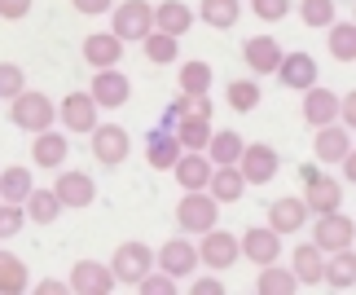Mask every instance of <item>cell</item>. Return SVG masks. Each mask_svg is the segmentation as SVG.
<instances>
[{"mask_svg":"<svg viewBox=\"0 0 356 295\" xmlns=\"http://www.w3.org/2000/svg\"><path fill=\"white\" fill-rule=\"evenodd\" d=\"M9 119H13L22 132H44V128H53V119H58V106H53L44 93L22 88L18 97L9 102Z\"/></svg>","mask_w":356,"mask_h":295,"instance_id":"cell-1","label":"cell"},{"mask_svg":"<svg viewBox=\"0 0 356 295\" xmlns=\"http://www.w3.org/2000/svg\"><path fill=\"white\" fill-rule=\"evenodd\" d=\"M299 177H304V203L308 212H334V207H343V185H339L334 177H325V172L317 164H304L299 168Z\"/></svg>","mask_w":356,"mask_h":295,"instance_id":"cell-2","label":"cell"},{"mask_svg":"<svg viewBox=\"0 0 356 295\" xmlns=\"http://www.w3.org/2000/svg\"><path fill=\"white\" fill-rule=\"evenodd\" d=\"M216 216H220V203L207 194V190H185V198L176 203V225L185 234H207Z\"/></svg>","mask_w":356,"mask_h":295,"instance_id":"cell-3","label":"cell"},{"mask_svg":"<svg viewBox=\"0 0 356 295\" xmlns=\"http://www.w3.org/2000/svg\"><path fill=\"white\" fill-rule=\"evenodd\" d=\"M111 31L128 45V40H145L154 31V5H145V0H123L115 5V26Z\"/></svg>","mask_w":356,"mask_h":295,"instance_id":"cell-4","label":"cell"},{"mask_svg":"<svg viewBox=\"0 0 356 295\" xmlns=\"http://www.w3.org/2000/svg\"><path fill=\"white\" fill-rule=\"evenodd\" d=\"M352 238H356V225H352V216H343V212H321L317 216V225H312V243H317L325 256L330 251H343V247H352Z\"/></svg>","mask_w":356,"mask_h":295,"instance_id":"cell-5","label":"cell"},{"mask_svg":"<svg viewBox=\"0 0 356 295\" xmlns=\"http://www.w3.org/2000/svg\"><path fill=\"white\" fill-rule=\"evenodd\" d=\"M88 137H92V159H97L102 168H119L123 159H128V150H132L128 128H119V124H97Z\"/></svg>","mask_w":356,"mask_h":295,"instance_id":"cell-6","label":"cell"},{"mask_svg":"<svg viewBox=\"0 0 356 295\" xmlns=\"http://www.w3.org/2000/svg\"><path fill=\"white\" fill-rule=\"evenodd\" d=\"M149 269H154V251H149L145 243H119L115 260H111V273L119 278L123 287H136Z\"/></svg>","mask_w":356,"mask_h":295,"instance_id":"cell-7","label":"cell"},{"mask_svg":"<svg viewBox=\"0 0 356 295\" xmlns=\"http://www.w3.org/2000/svg\"><path fill=\"white\" fill-rule=\"evenodd\" d=\"M277 168H282V159H277V150H273V145H264V141L242 145L238 172L246 177V185H268L273 177H277Z\"/></svg>","mask_w":356,"mask_h":295,"instance_id":"cell-8","label":"cell"},{"mask_svg":"<svg viewBox=\"0 0 356 295\" xmlns=\"http://www.w3.org/2000/svg\"><path fill=\"white\" fill-rule=\"evenodd\" d=\"M238 256H242L238 238L225 234L220 225H211V230L202 234V243H198V264H207V269H229V264H238Z\"/></svg>","mask_w":356,"mask_h":295,"instance_id":"cell-9","label":"cell"},{"mask_svg":"<svg viewBox=\"0 0 356 295\" xmlns=\"http://www.w3.org/2000/svg\"><path fill=\"white\" fill-rule=\"evenodd\" d=\"M71 287L75 295H111L119 287V278L111 273V264H97V260H75L71 269Z\"/></svg>","mask_w":356,"mask_h":295,"instance_id":"cell-10","label":"cell"},{"mask_svg":"<svg viewBox=\"0 0 356 295\" xmlns=\"http://www.w3.org/2000/svg\"><path fill=\"white\" fill-rule=\"evenodd\" d=\"M88 97L97 102V106H106V111H119V106H128V97H132V84H128V75H123V71H115V66H106V71H97V75H92V84H88Z\"/></svg>","mask_w":356,"mask_h":295,"instance_id":"cell-11","label":"cell"},{"mask_svg":"<svg viewBox=\"0 0 356 295\" xmlns=\"http://www.w3.org/2000/svg\"><path fill=\"white\" fill-rule=\"evenodd\" d=\"M159 269L168 273V278H189L198 269V247L194 243H185V238H168V243L159 247Z\"/></svg>","mask_w":356,"mask_h":295,"instance_id":"cell-12","label":"cell"},{"mask_svg":"<svg viewBox=\"0 0 356 295\" xmlns=\"http://www.w3.org/2000/svg\"><path fill=\"white\" fill-rule=\"evenodd\" d=\"M53 194H58L62 207H92V198H97V185H92L88 172H58V181H53Z\"/></svg>","mask_w":356,"mask_h":295,"instance_id":"cell-13","label":"cell"},{"mask_svg":"<svg viewBox=\"0 0 356 295\" xmlns=\"http://www.w3.org/2000/svg\"><path fill=\"white\" fill-rule=\"evenodd\" d=\"M97 111H102V106L92 102L88 93H66L58 115H62L66 132H92V128H97Z\"/></svg>","mask_w":356,"mask_h":295,"instance_id":"cell-14","label":"cell"},{"mask_svg":"<svg viewBox=\"0 0 356 295\" xmlns=\"http://www.w3.org/2000/svg\"><path fill=\"white\" fill-rule=\"evenodd\" d=\"M238 247H242V256L251 264H273L282 256V234H273L268 225H255V230H246L238 238Z\"/></svg>","mask_w":356,"mask_h":295,"instance_id":"cell-15","label":"cell"},{"mask_svg":"<svg viewBox=\"0 0 356 295\" xmlns=\"http://www.w3.org/2000/svg\"><path fill=\"white\" fill-rule=\"evenodd\" d=\"M352 150V128H343L334 119V124H321L317 137H312V154H317V164H339Z\"/></svg>","mask_w":356,"mask_h":295,"instance_id":"cell-16","label":"cell"},{"mask_svg":"<svg viewBox=\"0 0 356 295\" xmlns=\"http://www.w3.org/2000/svg\"><path fill=\"white\" fill-rule=\"evenodd\" d=\"M304 225H308V203H304V198L286 194V198H277V203H268V230L273 234L286 238V234H299Z\"/></svg>","mask_w":356,"mask_h":295,"instance_id":"cell-17","label":"cell"},{"mask_svg":"<svg viewBox=\"0 0 356 295\" xmlns=\"http://www.w3.org/2000/svg\"><path fill=\"white\" fill-rule=\"evenodd\" d=\"M277 79H282L286 88H295V93L312 88V84H317V62H312V53H282Z\"/></svg>","mask_w":356,"mask_h":295,"instance_id":"cell-18","label":"cell"},{"mask_svg":"<svg viewBox=\"0 0 356 295\" xmlns=\"http://www.w3.org/2000/svg\"><path fill=\"white\" fill-rule=\"evenodd\" d=\"M207 194L216 203H238L246 194V177L238 172V164H216L211 177H207Z\"/></svg>","mask_w":356,"mask_h":295,"instance_id":"cell-19","label":"cell"},{"mask_svg":"<svg viewBox=\"0 0 356 295\" xmlns=\"http://www.w3.org/2000/svg\"><path fill=\"white\" fill-rule=\"evenodd\" d=\"M242 58H246V66H251V75H273L277 62H282V45L273 35H251L242 45Z\"/></svg>","mask_w":356,"mask_h":295,"instance_id":"cell-20","label":"cell"},{"mask_svg":"<svg viewBox=\"0 0 356 295\" xmlns=\"http://www.w3.org/2000/svg\"><path fill=\"white\" fill-rule=\"evenodd\" d=\"M211 159L202 150H181V159L172 164L176 181H181V190H207V177H211Z\"/></svg>","mask_w":356,"mask_h":295,"instance_id":"cell-21","label":"cell"},{"mask_svg":"<svg viewBox=\"0 0 356 295\" xmlns=\"http://www.w3.org/2000/svg\"><path fill=\"white\" fill-rule=\"evenodd\" d=\"M123 58V40L115 31H92L84 40V62L92 66V71H106V66H119Z\"/></svg>","mask_w":356,"mask_h":295,"instance_id":"cell-22","label":"cell"},{"mask_svg":"<svg viewBox=\"0 0 356 295\" xmlns=\"http://www.w3.org/2000/svg\"><path fill=\"white\" fill-rule=\"evenodd\" d=\"M66 154H71V141L62 137V132H35V141H31V164L35 168H62L66 164Z\"/></svg>","mask_w":356,"mask_h":295,"instance_id":"cell-23","label":"cell"},{"mask_svg":"<svg viewBox=\"0 0 356 295\" xmlns=\"http://www.w3.org/2000/svg\"><path fill=\"white\" fill-rule=\"evenodd\" d=\"M304 119H308L312 128H321V124H334V119H339V93L321 88V84L304 88Z\"/></svg>","mask_w":356,"mask_h":295,"instance_id":"cell-24","label":"cell"},{"mask_svg":"<svg viewBox=\"0 0 356 295\" xmlns=\"http://www.w3.org/2000/svg\"><path fill=\"white\" fill-rule=\"evenodd\" d=\"M291 273L299 278V287H317L321 273H325V251L317 243H299L295 260H291Z\"/></svg>","mask_w":356,"mask_h":295,"instance_id":"cell-25","label":"cell"},{"mask_svg":"<svg viewBox=\"0 0 356 295\" xmlns=\"http://www.w3.org/2000/svg\"><path fill=\"white\" fill-rule=\"evenodd\" d=\"M145 159H149V168H159V172H172V164L181 159V141H176V132H172V128H159V132H149Z\"/></svg>","mask_w":356,"mask_h":295,"instance_id":"cell-26","label":"cell"},{"mask_svg":"<svg viewBox=\"0 0 356 295\" xmlns=\"http://www.w3.org/2000/svg\"><path fill=\"white\" fill-rule=\"evenodd\" d=\"M189 26H194V9L181 5V0H163V5L154 9V31H168V35L181 40Z\"/></svg>","mask_w":356,"mask_h":295,"instance_id":"cell-27","label":"cell"},{"mask_svg":"<svg viewBox=\"0 0 356 295\" xmlns=\"http://www.w3.org/2000/svg\"><path fill=\"white\" fill-rule=\"evenodd\" d=\"M321 282H330L334 291H352L356 287V251L343 247V251H330V260H325V273Z\"/></svg>","mask_w":356,"mask_h":295,"instance_id":"cell-28","label":"cell"},{"mask_svg":"<svg viewBox=\"0 0 356 295\" xmlns=\"http://www.w3.org/2000/svg\"><path fill=\"white\" fill-rule=\"evenodd\" d=\"M176 141H181V150H207L211 141V119H198V115H181L172 124Z\"/></svg>","mask_w":356,"mask_h":295,"instance_id":"cell-29","label":"cell"},{"mask_svg":"<svg viewBox=\"0 0 356 295\" xmlns=\"http://www.w3.org/2000/svg\"><path fill=\"white\" fill-rule=\"evenodd\" d=\"M255 291H259V295H295V291H299V278H295L291 269H277V260H273V264H259Z\"/></svg>","mask_w":356,"mask_h":295,"instance_id":"cell-30","label":"cell"},{"mask_svg":"<svg viewBox=\"0 0 356 295\" xmlns=\"http://www.w3.org/2000/svg\"><path fill=\"white\" fill-rule=\"evenodd\" d=\"M22 212H26V221H35V225H53L62 216V203H58L53 190H31L22 198Z\"/></svg>","mask_w":356,"mask_h":295,"instance_id":"cell-31","label":"cell"},{"mask_svg":"<svg viewBox=\"0 0 356 295\" xmlns=\"http://www.w3.org/2000/svg\"><path fill=\"white\" fill-rule=\"evenodd\" d=\"M198 13H202V22H207V26L229 31V26H238V18H242V5H238V0H202Z\"/></svg>","mask_w":356,"mask_h":295,"instance_id":"cell-32","label":"cell"},{"mask_svg":"<svg viewBox=\"0 0 356 295\" xmlns=\"http://www.w3.org/2000/svg\"><path fill=\"white\" fill-rule=\"evenodd\" d=\"M26 278H31L26 264L13 256V251H0V295H22L26 287H31Z\"/></svg>","mask_w":356,"mask_h":295,"instance_id":"cell-33","label":"cell"},{"mask_svg":"<svg viewBox=\"0 0 356 295\" xmlns=\"http://www.w3.org/2000/svg\"><path fill=\"white\" fill-rule=\"evenodd\" d=\"M141 45H145V58L154 62V66H168V62L181 58V40L168 35V31H149V35L141 40Z\"/></svg>","mask_w":356,"mask_h":295,"instance_id":"cell-34","label":"cell"},{"mask_svg":"<svg viewBox=\"0 0 356 295\" xmlns=\"http://www.w3.org/2000/svg\"><path fill=\"white\" fill-rule=\"evenodd\" d=\"M330 58L334 62H356V22H330Z\"/></svg>","mask_w":356,"mask_h":295,"instance_id":"cell-35","label":"cell"},{"mask_svg":"<svg viewBox=\"0 0 356 295\" xmlns=\"http://www.w3.org/2000/svg\"><path fill=\"white\" fill-rule=\"evenodd\" d=\"M242 145L246 141L238 137V132H211V141H207V150H202V154H207L211 164H238Z\"/></svg>","mask_w":356,"mask_h":295,"instance_id":"cell-36","label":"cell"},{"mask_svg":"<svg viewBox=\"0 0 356 295\" xmlns=\"http://www.w3.org/2000/svg\"><path fill=\"white\" fill-rule=\"evenodd\" d=\"M31 190L35 185H31V172L26 168H5L0 172V198H5V203H22Z\"/></svg>","mask_w":356,"mask_h":295,"instance_id":"cell-37","label":"cell"},{"mask_svg":"<svg viewBox=\"0 0 356 295\" xmlns=\"http://www.w3.org/2000/svg\"><path fill=\"white\" fill-rule=\"evenodd\" d=\"M225 97H229V106H234L238 115H246V111L259 106V84H255V79H234V84L225 88Z\"/></svg>","mask_w":356,"mask_h":295,"instance_id":"cell-38","label":"cell"},{"mask_svg":"<svg viewBox=\"0 0 356 295\" xmlns=\"http://www.w3.org/2000/svg\"><path fill=\"white\" fill-rule=\"evenodd\" d=\"M211 88V66L207 62H185L181 66V93H189V97H198V93Z\"/></svg>","mask_w":356,"mask_h":295,"instance_id":"cell-39","label":"cell"},{"mask_svg":"<svg viewBox=\"0 0 356 295\" xmlns=\"http://www.w3.org/2000/svg\"><path fill=\"white\" fill-rule=\"evenodd\" d=\"M299 18H304V26H312V31H325V26L334 22V0H304V5H299Z\"/></svg>","mask_w":356,"mask_h":295,"instance_id":"cell-40","label":"cell"},{"mask_svg":"<svg viewBox=\"0 0 356 295\" xmlns=\"http://www.w3.org/2000/svg\"><path fill=\"white\" fill-rule=\"evenodd\" d=\"M22 88H26V79H22V66H13V62H0V97H5V102H13Z\"/></svg>","mask_w":356,"mask_h":295,"instance_id":"cell-41","label":"cell"},{"mask_svg":"<svg viewBox=\"0 0 356 295\" xmlns=\"http://www.w3.org/2000/svg\"><path fill=\"white\" fill-rule=\"evenodd\" d=\"M22 221H26L22 203H5V198H0V238H13L22 230Z\"/></svg>","mask_w":356,"mask_h":295,"instance_id":"cell-42","label":"cell"},{"mask_svg":"<svg viewBox=\"0 0 356 295\" xmlns=\"http://www.w3.org/2000/svg\"><path fill=\"white\" fill-rule=\"evenodd\" d=\"M251 9H255V18H264V22H282L286 13H291V0H251Z\"/></svg>","mask_w":356,"mask_h":295,"instance_id":"cell-43","label":"cell"},{"mask_svg":"<svg viewBox=\"0 0 356 295\" xmlns=\"http://www.w3.org/2000/svg\"><path fill=\"white\" fill-rule=\"evenodd\" d=\"M136 291H141V295H172L176 291V278H168V273H145L141 282H136Z\"/></svg>","mask_w":356,"mask_h":295,"instance_id":"cell-44","label":"cell"},{"mask_svg":"<svg viewBox=\"0 0 356 295\" xmlns=\"http://www.w3.org/2000/svg\"><path fill=\"white\" fill-rule=\"evenodd\" d=\"M31 13V0H0V18H9V22H18Z\"/></svg>","mask_w":356,"mask_h":295,"instance_id":"cell-45","label":"cell"},{"mask_svg":"<svg viewBox=\"0 0 356 295\" xmlns=\"http://www.w3.org/2000/svg\"><path fill=\"white\" fill-rule=\"evenodd\" d=\"M71 5H75L79 13H88V18H97V13H111L115 0H71Z\"/></svg>","mask_w":356,"mask_h":295,"instance_id":"cell-46","label":"cell"},{"mask_svg":"<svg viewBox=\"0 0 356 295\" xmlns=\"http://www.w3.org/2000/svg\"><path fill=\"white\" fill-rule=\"evenodd\" d=\"M339 119H343V128H356V93L339 97Z\"/></svg>","mask_w":356,"mask_h":295,"instance_id":"cell-47","label":"cell"},{"mask_svg":"<svg viewBox=\"0 0 356 295\" xmlns=\"http://www.w3.org/2000/svg\"><path fill=\"white\" fill-rule=\"evenodd\" d=\"M189 291H194V295H225V282H220V278H198Z\"/></svg>","mask_w":356,"mask_h":295,"instance_id":"cell-48","label":"cell"},{"mask_svg":"<svg viewBox=\"0 0 356 295\" xmlns=\"http://www.w3.org/2000/svg\"><path fill=\"white\" fill-rule=\"evenodd\" d=\"M35 291H40V295H62V291H71V287H66V282H40Z\"/></svg>","mask_w":356,"mask_h":295,"instance_id":"cell-49","label":"cell"}]
</instances>
